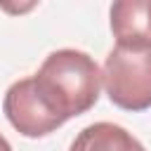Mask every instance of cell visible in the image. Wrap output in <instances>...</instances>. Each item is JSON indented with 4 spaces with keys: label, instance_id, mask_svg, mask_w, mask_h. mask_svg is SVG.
<instances>
[{
    "label": "cell",
    "instance_id": "6",
    "mask_svg": "<svg viewBox=\"0 0 151 151\" xmlns=\"http://www.w3.org/2000/svg\"><path fill=\"white\" fill-rule=\"evenodd\" d=\"M0 151H12V144L7 142V137L0 132Z\"/></svg>",
    "mask_w": 151,
    "mask_h": 151
},
{
    "label": "cell",
    "instance_id": "4",
    "mask_svg": "<svg viewBox=\"0 0 151 151\" xmlns=\"http://www.w3.org/2000/svg\"><path fill=\"white\" fill-rule=\"evenodd\" d=\"M68 151H146L144 144L116 123H92L71 142Z\"/></svg>",
    "mask_w": 151,
    "mask_h": 151
},
{
    "label": "cell",
    "instance_id": "1",
    "mask_svg": "<svg viewBox=\"0 0 151 151\" xmlns=\"http://www.w3.org/2000/svg\"><path fill=\"white\" fill-rule=\"evenodd\" d=\"M31 78L40 99L64 123L87 113L99 101L101 71L83 50L64 47L50 52Z\"/></svg>",
    "mask_w": 151,
    "mask_h": 151
},
{
    "label": "cell",
    "instance_id": "3",
    "mask_svg": "<svg viewBox=\"0 0 151 151\" xmlns=\"http://www.w3.org/2000/svg\"><path fill=\"white\" fill-rule=\"evenodd\" d=\"M2 111H5V118L9 120V125L28 139L47 137L64 125V120L59 116H54L47 109V104L40 99L31 76L21 78L7 87L5 99H2Z\"/></svg>",
    "mask_w": 151,
    "mask_h": 151
},
{
    "label": "cell",
    "instance_id": "2",
    "mask_svg": "<svg viewBox=\"0 0 151 151\" xmlns=\"http://www.w3.org/2000/svg\"><path fill=\"white\" fill-rule=\"evenodd\" d=\"M101 87L109 101L123 111L151 109V38L132 35L116 40L104 59Z\"/></svg>",
    "mask_w": 151,
    "mask_h": 151
},
{
    "label": "cell",
    "instance_id": "5",
    "mask_svg": "<svg viewBox=\"0 0 151 151\" xmlns=\"http://www.w3.org/2000/svg\"><path fill=\"white\" fill-rule=\"evenodd\" d=\"M111 33L116 40L132 35L151 38V0H120L111 5Z\"/></svg>",
    "mask_w": 151,
    "mask_h": 151
}]
</instances>
